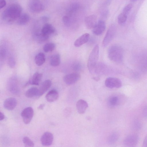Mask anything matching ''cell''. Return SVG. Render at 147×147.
<instances>
[{
	"label": "cell",
	"mask_w": 147,
	"mask_h": 147,
	"mask_svg": "<svg viewBox=\"0 0 147 147\" xmlns=\"http://www.w3.org/2000/svg\"><path fill=\"white\" fill-rule=\"evenodd\" d=\"M6 4L5 0H0V9L4 7Z\"/></svg>",
	"instance_id": "obj_34"
},
{
	"label": "cell",
	"mask_w": 147,
	"mask_h": 147,
	"mask_svg": "<svg viewBox=\"0 0 147 147\" xmlns=\"http://www.w3.org/2000/svg\"><path fill=\"white\" fill-rule=\"evenodd\" d=\"M23 141L25 147H33L34 144L33 142L28 137L24 136L23 139Z\"/></svg>",
	"instance_id": "obj_29"
},
{
	"label": "cell",
	"mask_w": 147,
	"mask_h": 147,
	"mask_svg": "<svg viewBox=\"0 0 147 147\" xmlns=\"http://www.w3.org/2000/svg\"><path fill=\"white\" fill-rule=\"evenodd\" d=\"M45 106L44 104H41L38 107V109L39 110H42L43 108Z\"/></svg>",
	"instance_id": "obj_38"
},
{
	"label": "cell",
	"mask_w": 147,
	"mask_h": 147,
	"mask_svg": "<svg viewBox=\"0 0 147 147\" xmlns=\"http://www.w3.org/2000/svg\"><path fill=\"white\" fill-rule=\"evenodd\" d=\"M108 55V58L111 61L116 63H120L123 59V49L118 45H113L109 49Z\"/></svg>",
	"instance_id": "obj_2"
},
{
	"label": "cell",
	"mask_w": 147,
	"mask_h": 147,
	"mask_svg": "<svg viewBox=\"0 0 147 147\" xmlns=\"http://www.w3.org/2000/svg\"><path fill=\"white\" fill-rule=\"evenodd\" d=\"M97 22V16L94 14L88 16L84 19L85 25L88 29L93 28L96 25Z\"/></svg>",
	"instance_id": "obj_13"
},
{
	"label": "cell",
	"mask_w": 147,
	"mask_h": 147,
	"mask_svg": "<svg viewBox=\"0 0 147 147\" xmlns=\"http://www.w3.org/2000/svg\"><path fill=\"white\" fill-rule=\"evenodd\" d=\"M105 86L109 88H119L122 86V82L119 79L114 77H109L105 81Z\"/></svg>",
	"instance_id": "obj_7"
},
{
	"label": "cell",
	"mask_w": 147,
	"mask_h": 147,
	"mask_svg": "<svg viewBox=\"0 0 147 147\" xmlns=\"http://www.w3.org/2000/svg\"><path fill=\"white\" fill-rule=\"evenodd\" d=\"M71 112V110L70 108H67L64 110V114L66 116H67L69 115Z\"/></svg>",
	"instance_id": "obj_35"
},
{
	"label": "cell",
	"mask_w": 147,
	"mask_h": 147,
	"mask_svg": "<svg viewBox=\"0 0 147 147\" xmlns=\"http://www.w3.org/2000/svg\"><path fill=\"white\" fill-rule=\"evenodd\" d=\"M8 63L11 67H13L15 65V62L14 59L12 55H10L8 58Z\"/></svg>",
	"instance_id": "obj_31"
},
{
	"label": "cell",
	"mask_w": 147,
	"mask_h": 147,
	"mask_svg": "<svg viewBox=\"0 0 147 147\" xmlns=\"http://www.w3.org/2000/svg\"><path fill=\"white\" fill-rule=\"evenodd\" d=\"M55 47V45L53 43L49 42L46 43L43 46V49L46 53L53 51Z\"/></svg>",
	"instance_id": "obj_27"
},
{
	"label": "cell",
	"mask_w": 147,
	"mask_h": 147,
	"mask_svg": "<svg viewBox=\"0 0 147 147\" xmlns=\"http://www.w3.org/2000/svg\"><path fill=\"white\" fill-rule=\"evenodd\" d=\"M42 77V74L36 72L33 74L30 83L32 85H38L41 81Z\"/></svg>",
	"instance_id": "obj_21"
},
{
	"label": "cell",
	"mask_w": 147,
	"mask_h": 147,
	"mask_svg": "<svg viewBox=\"0 0 147 147\" xmlns=\"http://www.w3.org/2000/svg\"><path fill=\"white\" fill-rule=\"evenodd\" d=\"M61 57L59 54H57L52 55L50 58V64L54 67L58 66L60 64Z\"/></svg>",
	"instance_id": "obj_20"
},
{
	"label": "cell",
	"mask_w": 147,
	"mask_h": 147,
	"mask_svg": "<svg viewBox=\"0 0 147 147\" xmlns=\"http://www.w3.org/2000/svg\"><path fill=\"white\" fill-rule=\"evenodd\" d=\"M119 98L117 96H113L109 98L108 103L110 107H114L119 104Z\"/></svg>",
	"instance_id": "obj_24"
},
{
	"label": "cell",
	"mask_w": 147,
	"mask_h": 147,
	"mask_svg": "<svg viewBox=\"0 0 147 147\" xmlns=\"http://www.w3.org/2000/svg\"><path fill=\"white\" fill-rule=\"evenodd\" d=\"M62 20L63 23L67 26L69 25L70 23V19L67 16H63L62 18Z\"/></svg>",
	"instance_id": "obj_33"
},
{
	"label": "cell",
	"mask_w": 147,
	"mask_h": 147,
	"mask_svg": "<svg viewBox=\"0 0 147 147\" xmlns=\"http://www.w3.org/2000/svg\"><path fill=\"white\" fill-rule=\"evenodd\" d=\"M4 118V114L0 111V121L3 120Z\"/></svg>",
	"instance_id": "obj_37"
},
{
	"label": "cell",
	"mask_w": 147,
	"mask_h": 147,
	"mask_svg": "<svg viewBox=\"0 0 147 147\" xmlns=\"http://www.w3.org/2000/svg\"><path fill=\"white\" fill-rule=\"evenodd\" d=\"M133 7V5L131 4H129L126 5L123 9L122 12L127 15L130 12Z\"/></svg>",
	"instance_id": "obj_32"
},
{
	"label": "cell",
	"mask_w": 147,
	"mask_h": 147,
	"mask_svg": "<svg viewBox=\"0 0 147 147\" xmlns=\"http://www.w3.org/2000/svg\"><path fill=\"white\" fill-rule=\"evenodd\" d=\"M139 137L136 134H131L127 136L124 140L123 143L124 145L128 147L135 146L138 143Z\"/></svg>",
	"instance_id": "obj_9"
},
{
	"label": "cell",
	"mask_w": 147,
	"mask_h": 147,
	"mask_svg": "<svg viewBox=\"0 0 147 147\" xmlns=\"http://www.w3.org/2000/svg\"><path fill=\"white\" fill-rule=\"evenodd\" d=\"M53 140V134L50 132H46L42 136L40 141L42 145L48 146L52 144Z\"/></svg>",
	"instance_id": "obj_12"
},
{
	"label": "cell",
	"mask_w": 147,
	"mask_h": 147,
	"mask_svg": "<svg viewBox=\"0 0 147 147\" xmlns=\"http://www.w3.org/2000/svg\"><path fill=\"white\" fill-rule=\"evenodd\" d=\"M127 15L123 12L119 15L118 17V22L119 24H121L125 22L127 20Z\"/></svg>",
	"instance_id": "obj_28"
},
{
	"label": "cell",
	"mask_w": 147,
	"mask_h": 147,
	"mask_svg": "<svg viewBox=\"0 0 147 147\" xmlns=\"http://www.w3.org/2000/svg\"><path fill=\"white\" fill-rule=\"evenodd\" d=\"M30 19V16L27 13H21L17 20V23L20 25H24L28 22Z\"/></svg>",
	"instance_id": "obj_19"
},
{
	"label": "cell",
	"mask_w": 147,
	"mask_h": 147,
	"mask_svg": "<svg viewBox=\"0 0 147 147\" xmlns=\"http://www.w3.org/2000/svg\"><path fill=\"white\" fill-rule=\"evenodd\" d=\"M17 103L16 99L14 98L11 97L6 99L4 102V108L8 110H12L16 107Z\"/></svg>",
	"instance_id": "obj_15"
},
{
	"label": "cell",
	"mask_w": 147,
	"mask_h": 147,
	"mask_svg": "<svg viewBox=\"0 0 147 147\" xmlns=\"http://www.w3.org/2000/svg\"><path fill=\"white\" fill-rule=\"evenodd\" d=\"M88 107V105L87 102L83 99H80L78 100L76 103V108L78 112L80 114L84 113Z\"/></svg>",
	"instance_id": "obj_16"
},
{
	"label": "cell",
	"mask_w": 147,
	"mask_h": 147,
	"mask_svg": "<svg viewBox=\"0 0 147 147\" xmlns=\"http://www.w3.org/2000/svg\"><path fill=\"white\" fill-rule=\"evenodd\" d=\"M138 0H130V1L132 2H134L137 1Z\"/></svg>",
	"instance_id": "obj_39"
},
{
	"label": "cell",
	"mask_w": 147,
	"mask_h": 147,
	"mask_svg": "<svg viewBox=\"0 0 147 147\" xmlns=\"http://www.w3.org/2000/svg\"><path fill=\"white\" fill-rule=\"evenodd\" d=\"M141 124L138 120L135 121L133 122L132 125V128L134 130H138L141 128Z\"/></svg>",
	"instance_id": "obj_30"
},
{
	"label": "cell",
	"mask_w": 147,
	"mask_h": 147,
	"mask_svg": "<svg viewBox=\"0 0 147 147\" xmlns=\"http://www.w3.org/2000/svg\"><path fill=\"white\" fill-rule=\"evenodd\" d=\"M59 96L58 92L55 90H52L49 91L46 95L47 100L49 102H52L57 100Z\"/></svg>",
	"instance_id": "obj_18"
},
{
	"label": "cell",
	"mask_w": 147,
	"mask_h": 147,
	"mask_svg": "<svg viewBox=\"0 0 147 147\" xmlns=\"http://www.w3.org/2000/svg\"><path fill=\"white\" fill-rule=\"evenodd\" d=\"M147 137L146 136L145 137L143 144V147H146L147 146Z\"/></svg>",
	"instance_id": "obj_36"
},
{
	"label": "cell",
	"mask_w": 147,
	"mask_h": 147,
	"mask_svg": "<svg viewBox=\"0 0 147 147\" xmlns=\"http://www.w3.org/2000/svg\"><path fill=\"white\" fill-rule=\"evenodd\" d=\"M99 47L96 45L92 51L89 56L87 62L88 69L92 74H95L98 65L99 57Z\"/></svg>",
	"instance_id": "obj_3"
},
{
	"label": "cell",
	"mask_w": 147,
	"mask_h": 147,
	"mask_svg": "<svg viewBox=\"0 0 147 147\" xmlns=\"http://www.w3.org/2000/svg\"><path fill=\"white\" fill-rule=\"evenodd\" d=\"M7 55V50L6 46L4 45H0V61H3Z\"/></svg>",
	"instance_id": "obj_25"
},
{
	"label": "cell",
	"mask_w": 147,
	"mask_h": 147,
	"mask_svg": "<svg viewBox=\"0 0 147 147\" xmlns=\"http://www.w3.org/2000/svg\"><path fill=\"white\" fill-rule=\"evenodd\" d=\"M34 115V110L31 107H28L24 109L22 112L21 115L24 123H29L32 120Z\"/></svg>",
	"instance_id": "obj_8"
},
{
	"label": "cell",
	"mask_w": 147,
	"mask_h": 147,
	"mask_svg": "<svg viewBox=\"0 0 147 147\" xmlns=\"http://www.w3.org/2000/svg\"><path fill=\"white\" fill-rule=\"evenodd\" d=\"M38 88L36 87H32L28 89L25 93V96L28 98H33L37 96Z\"/></svg>",
	"instance_id": "obj_23"
},
{
	"label": "cell",
	"mask_w": 147,
	"mask_h": 147,
	"mask_svg": "<svg viewBox=\"0 0 147 147\" xmlns=\"http://www.w3.org/2000/svg\"><path fill=\"white\" fill-rule=\"evenodd\" d=\"M28 7L29 10L33 13H39L44 9L43 5L38 0H31L29 2Z\"/></svg>",
	"instance_id": "obj_5"
},
{
	"label": "cell",
	"mask_w": 147,
	"mask_h": 147,
	"mask_svg": "<svg viewBox=\"0 0 147 147\" xmlns=\"http://www.w3.org/2000/svg\"><path fill=\"white\" fill-rule=\"evenodd\" d=\"M105 27L104 21L102 20H100L97 22L96 25L92 28V32L95 35H100L104 32Z\"/></svg>",
	"instance_id": "obj_11"
},
{
	"label": "cell",
	"mask_w": 147,
	"mask_h": 147,
	"mask_svg": "<svg viewBox=\"0 0 147 147\" xmlns=\"http://www.w3.org/2000/svg\"><path fill=\"white\" fill-rule=\"evenodd\" d=\"M45 55L42 53H38L36 55L35 58V63L38 66L42 65L45 62Z\"/></svg>",
	"instance_id": "obj_22"
},
{
	"label": "cell",
	"mask_w": 147,
	"mask_h": 147,
	"mask_svg": "<svg viewBox=\"0 0 147 147\" xmlns=\"http://www.w3.org/2000/svg\"><path fill=\"white\" fill-rule=\"evenodd\" d=\"M119 138V135L116 133H114L111 134L108 137V142L110 144H113L116 142Z\"/></svg>",
	"instance_id": "obj_26"
},
{
	"label": "cell",
	"mask_w": 147,
	"mask_h": 147,
	"mask_svg": "<svg viewBox=\"0 0 147 147\" xmlns=\"http://www.w3.org/2000/svg\"><path fill=\"white\" fill-rule=\"evenodd\" d=\"M116 32V28L114 25L111 26L107 30L102 42V46L105 47L114 38Z\"/></svg>",
	"instance_id": "obj_4"
},
{
	"label": "cell",
	"mask_w": 147,
	"mask_h": 147,
	"mask_svg": "<svg viewBox=\"0 0 147 147\" xmlns=\"http://www.w3.org/2000/svg\"><path fill=\"white\" fill-rule=\"evenodd\" d=\"M89 37L90 34L88 33L83 34L76 40L74 42V46L76 47L81 46L88 41Z\"/></svg>",
	"instance_id": "obj_17"
},
{
	"label": "cell",
	"mask_w": 147,
	"mask_h": 147,
	"mask_svg": "<svg viewBox=\"0 0 147 147\" xmlns=\"http://www.w3.org/2000/svg\"><path fill=\"white\" fill-rule=\"evenodd\" d=\"M51 84V82L50 80H47L44 81L38 89L37 96H40L44 94L50 87Z\"/></svg>",
	"instance_id": "obj_14"
},
{
	"label": "cell",
	"mask_w": 147,
	"mask_h": 147,
	"mask_svg": "<svg viewBox=\"0 0 147 147\" xmlns=\"http://www.w3.org/2000/svg\"><path fill=\"white\" fill-rule=\"evenodd\" d=\"M80 75L77 73H73L65 76L63 80L65 83L67 85H71L74 84L80 79Z\"/></svg>",
	"instance_id": "obj_10"
},
{
	"label": "cell",
	"mask_w": 147,
	"mask_h": 147,
	"mask_svg": "<svg viewBox=\"0 0 147 147\" xmlns=\"http://www.w3.org/2000/svg\"><path fill=\"white\" fill-rule=\"evenodd\" d=\"M55 28L52 24L46 23L42 27L40 34L46 40L49 38L50 36L55 33Z\"/></svg>",
	"instance_id": "obj_6"
},
{
	"label": "cell",
	"mask_w": 147,
	"mask_h": 147,
	"mask_svg": "<svg viewBox=\"0 0 147 147\" xmlns=\"http://www.w3.org/2000/svg\"><path fill=\"white\" fill-rule=\"evenodd\" d=\"M22 8L18 3L12 4L8 6L2 12L3 20L7 22H12L17 20L22 13Z\"/></svg>",
	"instance_id": "obj_1"
}]
</instances>
